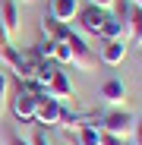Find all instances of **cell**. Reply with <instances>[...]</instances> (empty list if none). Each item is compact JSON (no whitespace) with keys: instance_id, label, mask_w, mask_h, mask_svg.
<instances>
[{"instance_id":"obj_3","label":"cell","mask_w":142,"mask_h":145,"mask_svg":"<svg viewBox=\"0 0 142 145\" xmlns=\"http://www.w3.org/2000/svg\"><path fill=\"white\" fill-rule=\"evenodd\" d=\"M66 44H69V54H73V63H69V66H76V69H95V57H92V47L85 44V38H82V35L69 32Z\"/></svg>"},{"instance_id":"obj_15","label":"cell","mask_w":142,"mask_h":145,"mask_svg":"<svg viewBox=\"0 0 142 145\" xmlns=\"http://www.w3.org/2000/svg\"><path fill=\"white\" fill-rule=\"evenodd\" d=\"M101 145H133L130 139H120V136H114V133H104L101 129Z\"/></svg>"},{"instance_id":"obj_12","label":"cell","mask_w":142,"mask_h":145,"mask_svg":"<svg viewBox=\"0 0 142 145\" xmlns=\"http://www.w3.org/2000/svg\"><path fill=\"white\" fill-rule=\"evenodd\" d=\"M44 29H47V35H51V41H57V44H60V41H66V38H69V32H73L66 22H57V19H51V16L44 19Z\"/></svg>"},{"instance_id":"obj_4","label":"cell","mask_w":142,"mask_h":145,"mask_svg":"<svg viewBox=\"0 0 142 145\" xmlns=\"http://www.w3.org/2000/svg\"><path fill=\"white\" fill-rule=\"evenodd\" d=\"M0 25H3V35L7 41H16L19 38V7L16 0H0Z\"/></svg>"},{"instance_id":"obj_2","label":"cell","mask_w":142,"mask_h":145,"mask_svg":"<svg viewBox=\"0 0 142 145\" xmlns=\"http://www.w3.org/2000/svg\"><path fill=\"white\" fill-rule=\"evenodd\" d=\"M76 19H79V25H82V32H85V35H101L104 22H107V10L88 3V7H82V10L76 13Z\"/></svg>"},{"instance_id":"obj_22","label":"cell","mask_w":142,"mask_h":145,"mask_svg":"<svg viewBox=\"0 0 142 145\" xmlns=\"http://www.w3.org/2000/svg\"><path fill=\"white\" fill-rule=\"evenodd\" d=\"M22 3H32V0H22Z\"/></svg>"},{"instance_id":"obj_10","label":"cell","mask_w":142,"mask_h":145,"mask_svg":"<svg viewBox=\"0 0 142 145\" xmlns=\"http://www.w3.org/2000/svg\"><path fill=\"white\" fill-rule=\"evenodd\" d=\"M126 51H130V44H126L123 38L104 41V47H101V60H104V63H111V66H117V63L126 57Z\"/></svg>"},{"instance_id":"obj_8","label":"cell","mask_w":142,"mask_h":145,"mask_svg":"<svg viewBox=\"0 0 142 145\" xmlns=\"http://www.w3.org/2000/svg\"><path fill=\"white\" fill-rule=\"evenodd\" d=\"M44 95H47V98H73V85H69V76L57 69L54 76H51V82L44 85Z\"/></svg>"},{"instance_id":"obj_18","label":"cell","mask_w":142,"mask_h":145,"mask_svg":"<svg viewBox=\"0 0 142 145\" xmlns=\"http://www.w3.org/2000/svg\"><path fill=\"white\" fill-rule=\"evenodd\" d=\"M133 145H142V120H136L133 126Z\"/></svg>"},{"instance_id":"obj_7","label":"cell","mask_w":142,"mask_h":145,"mask_svg":"<svg viewBox=\"0 0 142 145\" xmlns=\"http://www.w3.org/2000/svg\"><path fill=\"white\" fill-rule=\"evenodd\" d=\"M133 3V0H130ZM126 44L130 47H142V7H130V22H126Z\"/></svg>"},{"instance_id":"obj_6","label":"cell","mask_w":142,"mask_h":145,"mask_svg":"<svg viewBox=\"0 0 142 145\" xmlns=\"http://www.w3.org/2000/svg\"><path fill=\"white\" fill-rule=\"evenodd\" d=\"M38 98H41V95H35V91H29V88H19V95L13 98V114L22 120V123H32V120H35Z\"/></svg>"},{"instance_id":"obj_16","label":"cell","mask_w":142,"mask_h":145,"mask_svg":"<svg viewBox=\"0 0 142 145\" xmlns=\"http://www.w3.org/2000/svg\"><path fill=\"white\" fill-rule=\"evenodd\" d=\"M29 145H51V142H47L44 129H35V133H32V142H29Z\"/></svg>"},{"instance_id":"obj_19","label":"cell","mask_w":142,"mask_h":145,"mask_svg":"<svg viewBox=\"0 0 142 145\" xmlns=\"http://www.w3.org/2000/svg\"><path fill=\"white\" fill-rule=\"evenodd\" d=\"M7 145H29V142H26V139H19V136H10Z\"/></svg>"},{"instance_id":"obj_21","label":"cell","mask_w":142,"mask_h":145,"mask_svg":"<svg viewBox=\"0 0 142 145\" xmlns=\"http://www.w3.org/2000/svg\"><path fill=\"white\" fill-rule=\"evenodd\" d=\"M133 3H136V7H142V0H133Z\"/></svg>"},{"instance_id":"obj_20","label":"cell","mask_w":142,"mask_h":145,"mask_svg":"<svg viewBox=\"0 0 142 145\" xmlns=\"http://www.w3.org/2000/svg\"><path fill=\"white\" fill-rule=\"evenodd\" d=\"M95 7H101V10H107V7H114V0H92Z\"/></svg>"},{"instance_id":"obj_5","label":"cell","mask_w":142,"mask_h":145,"mask_svg":"<svg viewBox=\"0 0 142 145\" xmlns=\"http://www.w3.org/2000/svg\"><path fill=\"white\" fill-rule=\"evenodd\" d=\"M35 120L44 126H57L60 120H63V107L57 98H47V95H41L38 98V107H35Z\"/></svg>"},{"instance_id":"obj_14","label":"cell","mask_w":142,"mask_h":145,"mask_svg":"<svg viewBox=\"0 0 142 145\" xmlns=\"http://www.w3.org/2000/svg\"><path fill=\"white\" fill-rule=\"evenodd\" d=\"M54 47H57V41L44 38V41L38 44V51H35V54H38V57H47V60H51V57H54Z\"/></svg>"},{"instance_id":"obj_17","label":"cell","mask_w":142,"mask_h":145,"mask_svg":"<svg viewBox=\"0 0 142 145\" xmlns=\"http://www.w3.org/2000/svg\"><path fill=\"white\" fill-rule=\"evenodd\" d=\"M3 104H7V76L0 72V110H3Z\"/></svg>"},{"instance_id":"obj_1","label":"cell","mask_w":142,"mask_h":145,"mask_svg":"<svg viewBox=\"0 0 142 145\" xmlns=\"http://www.w3.org/2000/svg\"><path fill=\"white\" fill-rule=\"evenodd\" d=\"M133 126H136V117H133L130 110H120V107L107 110L104 120H101V129H104V133H114V136L130 139V142H133Z\"/></svg>"},{"instance_id":"obj_9","label":"cell","mask_w":142,"mask_h":145,"mask_svg":"<svg viewBox=\"0 0 142 145\" xmlns=\"http://www.w3.org/2000/svg\"><path fill=\"white\" fill-rule=\"evenodd\" d=\"M76 13H79V0H51V19L69 25L76 19Z\"/></svg>"},{"instance_id":"obj_23","label":"cell","mask_w":142,"mask_h":145,"mask_svg":"<svg viewBox=\"0 0 142 145\" xmlns=\"http://www.w3.org/2000/svg\"><path fill=\"white\" fill-rule=\"evenodd\" d=\"M0 47H3V41H0Z\"/></svg>"},{"instance_id":"obj_13","label":"cell","mask_w":142,"mask_h":145,"mask_svg":"<svg viewBox=\"0 0 142 145\" xmlns=\"http://www.w3.org/2000/svg\"><path fill=\"white\" fill-rule=\"evenodd\" d=\"M79 145H101V129H95V126H79Z\"/></svg>"},{"instance_id":"obj_11","label":"cell","mask_w":142,"mask_h":145,"mask_svg":"<svg viewBox=\"0 0 142 145\" xmlns=\"http://www.w3.org/2000/svg\"><path fill=\"white\" fill-rule=\"evenodd\" d=\"M101 98H104L107 104H120V101L126 98V85H123L120 79H107L104 88H101Z\"/></svg>"}]
</instances>
